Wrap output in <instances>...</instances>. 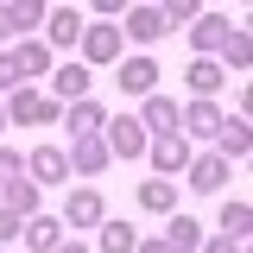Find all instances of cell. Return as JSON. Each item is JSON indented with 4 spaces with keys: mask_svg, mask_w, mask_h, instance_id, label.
I'll return each mask as SVG.
<instances>
[{
    "mask_svg": "<svg viewBox=\"0 0 253 253\" xmlns=\"http://www.w3.org/2000/svg\"><path fill=\"white\" fill-rule=\"evenodd\" d=\"M0 89H26V83H19V63H13V51H0Z\"/></svg>",
    "mask_w": 253,
    "mask_h": 253,
    "instance_id": "obj_30",
    "label": "cell"
},
{
    "mask_svg": "<svg viewBox=\"0 0 253 253\" xmlns=\"http://www.w3.org/2000/svg\"><path fill=\"white\" fill-rule=\"evenodd\" d=\"M133 247H139V234H133L126 221H108V228H101V253H133Z\"/></svg>",
    "mask_w": 253,
    "mask_h": 253,
    "instance_id": "obj_27",
    "label": "cell"
},
{
    "mask_svg": "<svg viewBox=\"0 0 253 253\" xmlns=\"http://www.w3.org/2000/svg\"><path fill=\"white\" fill-rule=\"evenodd\" d=\"M139 209H152V215L177 209V184H171V177H146V184H139Z\"/></svg>",
    "mask_w": 253,
    "mask_h": 253,
    "instance_id": "obj_19",
    "label": "cell"
},
{
    "mask_svg": "<svg viewBox=\"0 0 253 253\" xmlns=\"http://www.w3.org/2000/svg\"><path fill=\"white\" fill-rule=\"evenodd\" d=\"M165 241H171L177 253H196V247H203V221H190V215H171V221H165Z\"/></svg>",
    "mask_w": 253,
    "mask_h": 253,
    "instance_id": "obj_21",
    "label": "cell"
},
{
    "mask_svg": "<svg viewBox=\"0 0 253 253\" xmlns=\"http://www.w3.org/2000/svg\"><path fill=\"white\" fill-rule=\"evenodd\" d=\"M83 57L89 63H121V26H83Z\"/></svg>",
    "mask_w": 253,
    "mask_h": 253,
    "instance_id": "obj_6",
    "label": "cell"
},
{
    "mask_svg": "<svg viewBox=\"0 0 253 253\" xmlns=\"http://www.w3.org/2000/svg\"><path fill=\"white\" fill-rule=\"evenodd\" d=\"M184 171H190L184 184H190V190H203V196H215V190L228 184V158H221V152H209V158H190Z\"/></svg>",
    "mask_w": 253,
    "mask_h": 253,
    "instance_id": "obj_7",
    "label": "cell"
},
{
    "mask_svg": "<svg viewBox=\"0 0 253 253\" xmlns=\"http://www.w3.org/2000/svg\"><path fill=\"white\" fill-rule=\"evenodd\" d=\"M203 253H247V241H234V234H215V241H203Z\"/></svg>",
    "mask_w": 253,
    "mask_h": 253,
    "instance_id": "obj_31",
    "label": "cell"
},
{
    "mask_svg": "<svg viewBox=\"0 0 253 253\" xmlns=\"http://www.w3.org/2000/svg\"><path fill=\"white\" fill-rule=\"evenodd\" d=\"M76 38H83V13L76 6H57L44 19V44H76Z\"/></svg>",
    "mask_w": 253,
    "mask_h": 253,
    "instance_id": "obj_16",
    "label": "cell"
},
{
    "mask_svg": "<svg viewBox=\"0 0 253 253\" xmlns=\"http://www.w3.org/2000/svg\"><path fill=\"white\" fill-rule=\"evenodd\" d=\"M51 101H89V70L83 63H63L51 76Z\"/></svg>",
    "mask_w": 253,
    "mask_h": 253,
    "instance_id": "obj_12",
    "label": "cell"
},
{
    "mask_svg": "<svg viewBox=\"0 0 253 253\" xmlns=\"http://www.w3.org/2000/svg\"><path fill=\"white\" fill-rule=\"evenodd\" d=\"M19 234H26V247L51 253V247L63 241V221H51V215H26V228H19Z\"/></svg>",
    "mask_w": 253,
    "mask_h": 253,
    "instance_id": "obj_20",
    "label": "cell"
},
{
    "mask_svg": "<svg viewBox=\"0 0 253 253\" xmlns=\"http://www.w3.org/2000/svg\"><path fill=\"white\" fill-rule=\"evenodd\" d=\"M13 63H19V83H26V76H44L51 44H44V38H19V44H13Z\"/></svg>",
    "mask_w": 253,
    "mask_h": 253,
    "instance_id": "obj_18",
    "label": "cell"
},
{
    "mask_svg": "<svg viewBox=\"0 0 253 253\" xmlns=\"http://www.w3.org/2000/svg\"><path fill=\"white\" fill-rule=\"evenodd\" d=\"M196 6H203V0H165V6H158V19H165V26H190V19H196Z\"/></svg>",
    "mask_w": 253,
    "mask_h": 253,
    "instance_id": "obj_28",
    "label": "cell"
},
{
    "mask_svg": "<svg viewBox=\"0 0 253 253\" xmlns=\"http://www.w3.org/2000/svg\"><path fill=\"white\" fill-rule=\"evenodd\" d=\"M63 221H70V228H101V190H70Z\"/></svg>",
    "mask_w": 253,
    "mask_h": 253,
    "instance_id": "obj_11",
    "label": "cell"
},
{
    "mask_svg": "<svg viewBox=\"0 0 253 253\" xmlns=\"http://www.w3.org/2000/svg\"><path fill=\"white\" fill-rule=\"evenodd\" d=\"M26 171H32V184H63L70 177V158H63V146H38L26 158Z\"/></svg>",
    "mask_w": 253,
    "mask_h": 253,
    "instance_id": "obj_9",
    "label": "cell"
},
{
    "mask_svg": "<svg viewBox=\"0 0 253 253\" xmlns=\"http://www.w3.org/2000/svg\"><path fill=\"white\" fill-rule=\"evenodd\" d=\"M0 133H6V101H0Z\"/></svg>",
    "mask_w": 253,
    "mask_h": 253,
    "instance_id": "obj_36",
    "label": "cell"
},
{
    "mask_svg": "<svg viewBox=\"0 0 253 253\" xmlns=\"http://www.w3.org/2000/svg\"><path fill=\"white\" fill-rule=\"evenodd\" d=\"M108 114H101V101H70V133L83 139V133H101Z\"/></svg>",
    "mask_w": 253,
    "mask_h": 253,
    "instance_id": "obj_23",
    "label": "cell"
},
{
    "mask_svg": "<svg viewBox=\"0 0 253 253\" xmlns=\"http://www.w3.org/2000/svg\"><path fill=\"white\" fill-rule=\"evenodd\" d=\"M51 253H89V247H83V241H57Z\"/></svg>",
    "mask_w": 253,
    "mask_h": 253,
    "instance_id": "obj_35",
    "label": "cell"
},
{
    "mask_svg": "<svg viewBox=\"0 0 253 253\" xmlns=\"http://www.w3.org/2000/svg\"><path fill=\"white\" fill-rule=\"evenodd\" d=\"M184 83H190V95H196V101H209V95H215L228 76H221V63H215V57H196V63L184 70Z\"/></svg>",
    "mask_w": 253,
    "mask_h": 253,
    "instance_id": "obj_15",
    "label": "cell"
},
{
    "mask_svg": "<svg viewBox=\"0 0 253 253\" xmlns=\"http://www.w3.org/2000/svg\"><path fill=\"white\" fill-rule=\"evenodd\" d=\"M63 108L51 101V95H32V89H13V101H6V121H19V126H51Z\"/></svg>",
    "mask_w": 253,
    "mask_h": 253,
    "instance_id": "obj_1",
    "label": "cell"
},
{
    "mask_svg": "<svg viewBox=\"0 0 253 253\" xmlns=\"http://www.w3.org/2000/svg\"><path fill=\"white\" fill-rule=\"evenodd\" d=\"M114 83H121V95H139V101H146V95H158V63L152 57H126L121 70H114Z\"/></svg>",
    "mask_w": 253,
    "mask_h": 253,
    "instance_id": "obj_4",
    "label": "cell"
},
{
    "mask_svg": "<svg viewBox=\"0 0 253 253\" xmlns=\"http://www.w3.org/2000/svg\"><path fill=\"white\" fill-rule=\"evenodd\" d=\"M133 253H177V247H171V241H139Z\"/></svg>",
    "mask_w": 253,
    "mask_h": 253,
    "instance_id": "obj_33",
    "label": "cell"
},
{
    "mask_svg": "<svg viewBox=\"0 0 253 253\" xmlns=\"http://www.w3.org/2000/svg\"><path fill=\"white\" fill-rule=\"evenodd\" d=\"M221 51H228V70L241 76V70H247V57H253V44H247V26H228V38H221Z\"/></svg>",
    "mask_w": 253,
    "mask_h": 253,
    "instance_id": "obj_25",
    "label": "cell"
},
{
    "mask_svg": "<svg viewBox=\"0 0 253 253\" xmlns=\"http://www.w3.org/2000/svg\"><path fill=\"white\" fill-rule=\"evenodd\" d=\"M139 126H146V133H158V139H165V133H177V101H171V95H146Z\"/></svg>",
    "mask_w": 253,
    "mask_h": 253,
    "instance_id": "obj_13",
    "label": "cell"
},
{
    "mask_svg": "<svg viewBox=\"0 0 253 253\" xmlns=\"http://www.w3.org/2000/svg\"><path fill=\"white\" fill-rule=\"evenodd\" d=\"M0 209H13L19 221H26V215H38V184H32V177H13V184H6V203H0Z\"/></svg>",
    "mask_w": 253,
    "mask_h": 253,
    "instance_id": "obj_22",
    "label": "cell"
},
{
    "mask_svg": "<svg viewBox=\"0 0 253 253\" xmlns=\"http://www.w3.org/2000/svg\"><path fill=\"white\" fill-rule=\"evenodd\" d=\"M32 26H44V0H0V38H26Z\"/></svg>",
    "mask_w": 253,
    "mask_h": 253,
    "instance_id": "obj_3",
    "label": "cell"
},
{
    "mask_svg": "<svg viewBox=\"0 0 253 253\" xmlns=\"http://www.w3.org/2000/svg\"><path fill=\"white\" fill-rule=\"evenodd\" d=\"M247 221H253V209H247V196H234V203H221V228H228L234 241H247Z\"/></svg>",
    "mask_w": 253,
    "mask_h": 253,
    "instance_id": "obj_26",
    "label": "cell"
},
{
    "mask_svg": "<svg viewBox=\"0 0 253 253\" xmlns=\"http://www.w3.org/2000/svg\"><path fill=\"white\" fill-rule=\"evenodd\" d=\"M221 158H247V114H234V121H221Z\"/></svg>",
    "mask_w": 253,
    "mask_h": 253,
    "instance_id": "obj_24",
    "label": "cell"
},
{
    "mask_svg": "<svg viewBox=\"0 0 253 253\" xmlns=\"http://www.w3.org/2000/svg\"><path fill=\"white\" fill-rule=\"evenodd\" d=\"M13 177H26V158H19V152H6V146H0V184H13Z\"/></svg>",
    "mask_w": 253,
    "mask_h": 253,
    "instance_id": "obj_29",
    "label": "cell"
},
{
    "mask_svg": "<svg viewBox=\"0 0 253 253\" xmlns=\"http://www.w3.org/2000/svg\"><path fill=\"white\" fill-rule=\"evenodd\" d=\"M101 139H108V152H114V158H139L146 146H152V133L139 126V114H121V121H108V133H101Z\"/></svg>",
    "mask_w": 253,
    "mask_h": 253,
    "instance_id": "obj_2",
    "label": "cell"
},
{
    "mask_svg": "<svg viewBox=\"0 0 253 253\" xmlns=\"http://www.w3.org/2000/svg\"><path fill=\"white\" fill-rule=\"evenodd\" d=\"M177 121H184L190 133H196V139H215V133H221V121H228V114H221L215 101H190V108H184V114H177Z\"/></svg>",
    "mask_w": 253,
    "mask_h": 253,
    "instance_id": "obj_14",
    "label": "cell"
},
{
    "mask_svg": "<svg viewBox=\"0 0 253 253\" xmlns=\"http://www.w3.org/2000/svg\"><path fill=\"white\" fill-rule=\"evenodd\" d=\"M19 228H26V221L13 215V209H0V241H19Z\"/></svg>",
    "mask_w": 253,
    "mask_h": 253,
    "instance_id": "obj_32",
    "label": "cell"
},
{
    "mask_svg": "<svg viewBox=\"0 0 253 253\" xmlns=\"http://www.w3.org/2000/svg\"><path fill=\"white\" fill-rule=\"evenodd\" d=\"M70 158V171H83V177H95V171H108V139H101V133H83V139H76V152H63Z\"/></svg>",
    "mask_w": 253,
    "mask_h": 253,
    "instance_id": "obj_8",
    "label": "cell"
},
{
    "mask_svg": "<svg viewBox=\"0 0 253 253\" xmlns=\"http://www.w3.org/2000/svg\"><path fill=\"white\" fill-rule=\"evenodd\" d=\"M146 152H152V171H158V177H177V171L190 165V139H184V133H165V139H152Z\"/></svg>",
    "mask_w": 253,
    "mask_h": 253,
    "instance_id": "obj_5",
    "label": "cell"
},
{
    "mask_svg": "<svg viewBox=\"0 0 253 253\" xmlns=\"http://www.w3.org/2000/svg\"><path fill=\"white\" fill-rule=\"evenodd\" d=\"M221 38H228V19H221V13H209V19H196V26H190L196 57H215V51H221Z\"/></svg>",
    "mask_w": 253,
    "mask_h": 253,
    "instance_id": "obj_17",
    "label": "cell"
},
{
    "mask_svg": "<svg viewBox=\"0 0 253 253\" xmlns=\"http://www.w3.org/2000/svg\"><path fill=\"white\" fill-rule=\"evenodd\" d=\"M165 19H158V6H126V32L121 38H133V44H158V38H165Z\"/></svg>",
    "mask_w": 253,
    "mask_h": 253,
    "instance_id": "obj_10",
    "label": "cell"
},
{
    "mask_svg": "<svg viewBox=\"0 0 253 253\" xmlns=\"http://www.w3.org/2000/svg\"><path fill=\"white\" fill-rule=\"evenodd\" d=\"M95 13H126V0H89Z\"/></svg>",
    "mask_w": 253,
    "mask_h": 253,
    "instance_id": "obj_34",
    "label": "cell"
}]
</instances>
